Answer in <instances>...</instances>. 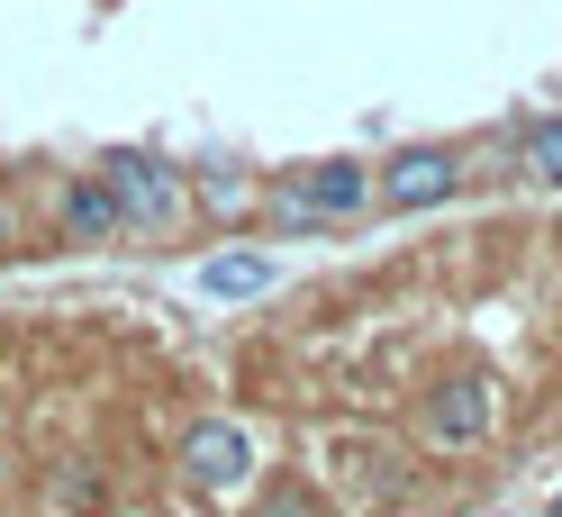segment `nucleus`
Returning a JSON list of instances; mask_svg holds the SVG:
<instances>
[{
    "instance_id": "1",
    "label": "nucleus",
    "mask_w": 562,
    "mask_h": 517,
    "mask_svg": "<svg viewBox=\"0 0 562 517\" xmlns=\"http://www.w3.org/2000/svg\"><path fill=\"white\" fill-rule=\"evenodd\" d=\"M100 182H110V200H119V218L127 227H172L182 218V172H172L164 155H146V146H110L100 155Z\"/></svg>"
},
{
    "instance_id": "2",
    "label": "nucleus",
    "mask_w": 562,
    "mask_h": 517,
    "mask_svg": "<svg viewBox=\"0 0 562 517\" xmlns=\"http://www.w3.org/2000/svg\"><path fill=\"white\" fill-rule=\"evenodd\" d=\"M182 481L209 491V499L245 491V481H255V436H245L236 418H200V427L182 436Z\"/></svg>"
},
{
    "instance_id": "3",
    "label": "nucleus",
    "mask_w": 562,
    "mask_h": 517,
    "mask_svg": "<svg viewBox=\"0 0 562 517\" xmlns=\"http://www.w3.org/2000/svg\"><path fill=\"white\" fill-rule=\"evenodd\" d=\"M363 200H372V172H363V164H300L291 182L272 191V218L308 227V218H345V210H363Z\"/></svg>"
},
{
    "instance_id": "4",
    "label": "nucleus",
    "mask_w": 562,
    "mask_h": 517,
    "mask_svg": "<svg viewBox=\"0 0 562 517\" xmlns=\"http://www.w3.org/2000/svg\"><path fill=\"white\" fill-rule=\"evenodd\" d=\"M417 436L445 445V454L481 445V436H490V382H481V372H453V382H436L427 400H417Z\"/></svg>"
},
{
    "instance_id": "5",
    "label": "nucleus",
    "mask_w": 562,
    "mask_h": 517,
    "mask_svg": "<svg viewBox=\"0 0 562 517\" xmlns=\"http://www.w3.org/2000/svg\"><path fill=\"white\" fill-rule=\"evenodd\" d=\"M453 182H463V155L453 146H400L372 191L391 200V210H436V200H453Z\"/></svg>"
},
{
    "instance_id": "6",
    "label": "nucleus",
    "mask_w": 562,
    "mask_h": 517,
    "mask_svg": "<svg viewBox=\"0 0 562 517\" xmlns=\"http://www.w3.org/2000/svg\"><path fill=\"white\" fill-rule=\"evenodd\" d=\"M55 210H64V236H74V246H100V236H119V227H127L100 172H82V182H64V200H55Z\"/></svg>"
},
{
    "instance_id": "7",
    "label": "nucleus",
    "mask_w": 562,
    "mask_h": 517,
    "mask_svg": "<svg viewBox=\"0 0 562 517\" xmlns=\"http://www.w3.org/2000/svg\"><path fill=\"white\" fill-rule=\"evenodd\" d=\"M263 282H272L263 255H209V263H200V291H209V300H255Z\"/></svg>"
},
{
    "instance_id": "8",
    "label": "nucleus",
    "mask_w": 562,
    "mask_h": 517,
    "mask_svg": "<svg viewBox=\"0 0 562 517\" xmlns=\"http://www.w3.org/2000/svg\"><path fill=\"white\" fill-rule=\"evenodd\" d=\"M517 155H526V172H536V182H553V191H562V110L526 119V127H517Z\"/></svg>"
},
{
    "instance_id": "9",
    "label": "nucleus",
    "mask_w": 562,
    "mask_h": 517,
    "mask_svg": "<svg viewBox=\"0 0 562 517\" xmlns=\"http://www.w3.org/2000/svg\"><path fill=\"white\" fill-rule=\"evenodd\" d=\"M191 191H200V210H218V218H245V210H255V182H245L236 164H209Z\"/></svg>"
},
{
    "instance_id": "10",
    "label": "nucleus",
    "mask_w": 562,
    "mask_h": 517,
    "mask_svg": "<svg viewBox=\"0 0 562 517\" xmlns=\"http://www.w3.org/2000/svg\"><path fill=\"white\" fill-rule=\"evenodd\" d=\"M255 517H318V499H308L300 481H272V491L255 499Z\"/></svg>"
},
{
    "instance_id": "11",
    "label": "nucleus",
    "mask_w": 562,
    "mask_h": 517,
    "mask_svg": "<svg viewBox=\"0 0 562 517\" xmlns=\"http://www.w3.org/2000/svg\"><path fill=\"white\" fill-rule=\"evenodd\" d=\"M19 236V200H10V182H0V246Z\"/></svg>"
},
{
    "instance_id": "12",
    "label": "nucleus",
    "mask_w": 562,
    "mask_h": 517,
    "mask_svg": "<svg viewBox=\"0 0 562 517\" xmlns=\"http://www.w3.org/2000/svg\"><path fill=\"white\" fill-rule=\"evenodd\" d=\"M553 517H562V499H553Z\"/></svg>"
}]
</instances>
